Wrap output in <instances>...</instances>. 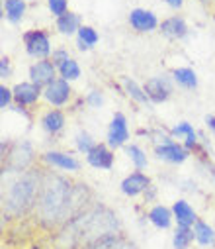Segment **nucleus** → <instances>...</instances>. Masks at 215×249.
Wrapping results in <instances>:
<instances>
[{"instance_id": "f257e3e1", "label": "nucleus", "mask_w": 215, "mask_h": 249, "mask_svg": "<svg viewBox=\"0 0 215 249\" xmlns=\"http://www.w3.org/2000/svg\"><path fill=\"white\" fill-rule=\"evenodd\" d=\"M116 233H121L119 216L110 206L94 202L75 218H70L65 226H61L55 231L51 243L53 249H83Z\"/></svg>"}, {"instance_id": "f03ea898", "label": "nucleus", "mask_w": 215, "mask_h": 249, "mask_svg": "<svg viewBox=\"0 0 215 249\" xmlns=\"http://www.w3.org/2000/svg\"><path fill=\"white\" fill-rule=\"evenodd\" d=\"M75 182L57 171H43L41 189L32 212L37 228L45 231H57L70 220V200Z\"/></svg>"}, {"instance_id": "7ed1b4c3", "label": "nucleus", "mask_w": 215, "mask_h": 249, "mask_svg": "<svg viewBox=\"0 0 215 249\" xmlns=\"http://www.w3.org/2000/svg\"><path fill=\"white\" fill-rule=\"evenodd\" d=\"M41 178H43V171L35 167L20 175H14V178L6 184V189L2 193L4 220H20L33 212V206L41 189Z\"/></svg>"}, {"instance_id": "20e7f679", "label": "nucleus", "mask_w": 215, "mask_h": 249, "mask_svg": "<svg viewBox=\"0 0 215 249\" xmlns=\"http://www.w3.org/2000/svg\"><path fill=\"white\" fill-rule=\"evenodd\" d=\"M0 159H2V175H20L33 167L35 147L30 140H16L12 142L8 153Z\"/></svg>"}, {"instance_id": "39448f33", "label": "nucleus", "mask_w": 215, "mask_h": 249, "mask_svg": "<svg viewBox=\"0 0 215 249\" xmlns=\"http://www.w3.org/2000/svg\"><path fill=\"white\" fill-rule=\"evenodd\" d=\"M22 41H24V49L26 55L41 61V59H49L53 53V43H51V36L47 30H28L22 34Z\"/></svg>"}, {"instance_id": "423d86ee", "label": "nucleus", "mask_w": 215, "mask_h": 249, "mask_svg": "<svg viewBox=\"0 0 215 249\" xmlns=\"http://www.w3.org/2000/svg\"><path fill=\"white\" fill-rule=\"evenodd\" d=\"M174 81L170 75L163 73V75H155V77H149L145 83H143V89H145L149 100L153 104H165L172 98L174 94Z\"/></svg>"}, {"instance_id": "0eeeda50", "label": "nucleus", "mask_w": 215, "mask_h": 249, "mask_svg": "<svg viewBox=\"0 0 215 249\" xmlns=\"http://www.w3.org/2000/svg\"><path fill=\"white\" fill-rule=\"evenodd\" d=\"M131 132H129V122L123 112H114L110 124H108V132H106V143L116 151L121 149L129 143Z\"/></svg>"}, {"instance_id": "6e6552de", "label": "nucleus", "mask_w": 215, "mask_h": 249, "mask_svg": "<svg viewBox=\"0 0 215 249\" xmlns=\"http://www.w3.org/2000/svg\"><path fill=\"white\" fill-rule=\"evenodd\" d=\"M127 24L137 34H153L161 28L159 16L147 8H131L127 14Z\"/></svg>"}, {"instance_id": "1a4fd4ad", "label": "nucleus", "mask_w": 215, "mask_h": 249, "mask_svg": "<svg viewBox=\"0 0 215 249\" xmlns=\"http://www.w3.org/2000/svg\"><path fill=\"white\" fill-rule=\"evenodd\" d=\"M41 161L49 169H57L63 173H77L81 171V161L77 159L75 153L70 151H59V149H49L41 155Z\"/></svg>"}, {"instance_id": "9d476101", "label": "nucleus", "mask_w": 215, "mask_h": 249, "mask_svg": "<svg viewBox=\"0 0 215 249\" xmlns=\"http://www.w3.org/2000/svg\"><path fill=\"white\" fill-rule=\"evenodd\" d=\"M153 186L151 182V177L147 173H143V171H133L129 173L121 182H119V191L123 196L127 198H137L141 195H145L149 189Z\"/></svg>"}, {"instance_id": "9b49d317", "label": "nucleus", "mask_w": 215, "mask_h": 249, "mask_svg": "<svg viewBox=\"0 0 215 249\" xmlns=\"http://www.w3.org/2000/svg\"><path fill=\"white\" fill-rule=\"evenodd\" d=\"M28 77L33 85L45 89L49 87L53 81L59 79V69L55 67V63L51 59H41V61H33L28 69Z\"/></svg>"}, {"instance_id": "f8f14e48", "label": "nucleus", "mask_w": 215, "mask_h": 249, "mask_svg": "<svg viewBox=\"0 0 215 249\" xmlns=\"http://www.w3.org/2000/svg\"><path fill=\"white\" fill-rule=\"evenodd\" d=\"M70 98H73V87H70L68 81L65 79H57L53 81L49 87L43 89V100L51 106V108H63L70 102Z\"/></svg>"}, {"instance_id": "ddd939ff", "label": "nucleus", "mask_w": 215, "mask_h": 249, "mask_svg": "<svg viewBox=\"0 0 215 249\" xmlns=\"http://www.w3.org/2000/svg\"><path fill=\"white\" fill-rule=\"evenodd\" d=\"M153 153L159 161H165L168 165H182L192 157V151H188L180 142H168L153 147Z\"/></svg>"}, {"instance_id": "4468645a", "label": "nucleus", "mask_w": 215, "mask_h": 249, "mask_svg": "<svg viewBox=\"0 0 215 249\" xmlns=\"http://www.w3.org/2000/svg\"><path fill=\"white\" fill-rule=\"evenodd\" d=\"M168 134L172 136V140H180V143H182L188 151H192V153H196V151H205V149L201 147L199 134L194 130V126H192L190 122H178V124H174V126L168 130Z\"/></svg>"}, {"instance_id": "2eb2a0df", "label": "nucleus", "mask_w": 215, "mask_h": 249, "mask_svg": "<svg viewBox=\"0 0 215 249\" xmlns=\"http://www.w3.org/2000/svg\"><path fill=\"white\" fill-rule=\"evenodd\" d=\"M14 90V106L18 108H30L35 106L39 102V98H43V89L33 85L32 81H24L12 87Z\"/></svg>"}, {"instance_id": "dca6fc26", "label": "nucleus", "mask_w": 215, "mask_h": 249, "mask_svg": "<svg viewBox=\"0 0 215 249\" xmlns=\"http://www.w3.org/2000/svg\"><path fill=\"white\" fill-rule=\"evenodd\" d=\"M86 163L98 171H112L116 163V151L108 143H96V147L84 155Z\"/></svg>"}, {"instance_id": "f3484780", "label": "nucleus", "mask_w": 215, "mask_h": 249, "mask_svg": "<svg viewBox=\"0 0 215 249\" xmlns=\"http://www.w3.org/2000/svg\"><path fill=\"white\" fill-rule=\"evenodd\" d=\"M159 32H161L163 37H166V39H170V41H182V39H186V37L190 36V28H188L186 20H184L182 16H178V14L165 18V20L161 22Z\"/></svg>"}, {"instance_id": "a211bd4d", "label": "nucleus", "mask_w": 215, "mask_h": 249, "mask_svg": "<svg viewBox=\"0 0 215 249\" xmlns=\"http://www.w3.org/2000/svg\"><path fill=\"white\" fill-rule=\"evenodd\" d=\"M39 126L49 138H57L66 126V116H65V112L61 108H49L47 112L41 114Z\"/></svg>"}, {"instance_id": "6ab92c4d", "label": "nucleus", "mask_w": 215, "mask_h": 249, "mask_svg": "<svg viewBox=\"0 0 215 249\" xmlns=\"http://www.w3.org/2000/svg\"><path fill=\"white\" fill-rule=\"evenodd\" d=\"M172 216H174V224L178 228H194V224L199 220L194 206L186 200V198H178L172 202Z\"/></svg>"}, {"instance_id": "aec40b11", "label": "nucleus", "mask_w": 215, "mask_h": 249, "mask_svg": "<svg viewBox=\"0 0 215 249\" xmlns=\"http://www.w3.org/2000/svg\"><path fill=\"white\" fill-rule=\"evenodd\" d=\"M83 28V18L79 12H66L59 18H55V30L63 37H77L79 30Z\"/></svg>"}, {"instance_id": "412c9836", "label": "nucleus", "mask_w": 215, "mask_h": 249, "mask_svg": "<svg viewBox=\"0 0 215 249\" xmlns=\"http://www.w3.org/2000/svg\"><path fill=\"white\" fill-rule=\"evenodd\" d=\"M121 87H123L125 96H127L129 100H133L135 104H139V106H147V108L153 106V102L149 100V96H147L145 89H143V85H139L135 79L123 75V77H121Z\"/></svg>"}, {"instance_id": "4be33fe9", "label": "nucleus", "mask_w": 215, "mask_h": 249, "mask_svg": "<svg viewBox=\"0 0 215 249\" xmlns=\"http://www.w3.org/2000/svg\"><path fill=\"white\" fill-rule=\"evenodd\" d=\"M147 220L157 228V230H170L172 224H174V216H172V208L165 206V204H155L149 208L147 212Z\"/></svg>"}, {"instance_id": "5701e85b", "label": "nucleus", "mask_w": 215, "mask_h": 249, "mask_svg": "<svg viewBox=\"0 0 215 249\" xmlns=\"http://www.w3.org/2000/svg\"><path fill=\"white\" fill-rule=\"evenodd\" d=\"M26 14H28L26 0H2V18L8 24H12V26L22 24Z\"/></svg>"}, {"instance_id": "b1692460", "label": "nucleus", "mask_w": 215, "mask_h": 249, "mask_svg": "<svg viewBox=\"0 0 215 249\" xmlns=\"http://www.w3.org/2000/svg\"><path fill=\"white\" fill-rule=\"evenodd\" d=\"M170 77H172L174 85L182 90H196L199 87L198 73L192 67H176V69H172Z\"/></svg>"}, {"instance_id": "393cba45", "label": "nucleus", "mask_w": 215, "mask_h": 249, "mask_svg": "<svg viewBox=\"0 0 215 249\" xmlns=\"http://www.w3.org/2000/svg\"><path fill=\"white\" fill-rule=\"evenodd\" d=\"M83 249H135V243L129 241L123 233H116V235H108L104 239H98Z\"/></svg>"}, {"instance_id": "a878e982", "label": "nucleus", "mask_w": 215, "mask_h": 249, "mask_svg": "<svg viewBox=\"0 0 215 249\" xmlns=\"http://www.w3.org/2000/svg\"><path fill=\"white\" fill-rule=\"evenodd\" d=\"M75 39H77V49L79 51H90L100 43V34H98L96 28H92L88 24H83V28L79 30Z\"/></svg>"}, {"instance_id": "bb28decb", "label": "nucleus", "mask_w": 215, "mask_h": 249, "mask_svg": "<svg viewBox=\"0 0 215 249\" xmlns=\"http://www.w3.org/2000/svg\"><path fill=\"white\" fill-rule=\"evenodd\" d=\"M194 237H196V243L201 245V247H213L215 245V228L205 222V220H198L194 224Z\"/></svg>"}, {"instance_id": "cd10ccee", "label": "nucleus", "mask_w": 215, "mask_h": 249, "mask_svg": "<svg viewBox=\"0 0 215 249\" xmlns=\"http://www.w3.org/2000/svg\"><path fill=\"white\" fill-rule=\"evenodd\" d=\"M123 151H125L127 159L131 161V165L135 167V171H145V169L149 167L147 151L143 149L141 145H137V143H127V145L123 147Z\"/></svg>"}, {"instance_id": "c85d7f7f", "label": "nucleus", "mask_w": 215, "mask_h": 249, "mask_svg": "<svg viewBox=\"0 0 215 249\" xmlns=\"http://www.w3.org/2000/svg\"><path fill=\"white\" fill-rule=\"evenodd\" d=\"M196 241L192 228H174L172 231V249H190V245Z\"/></svg>"}, {"instance_id": "c756f323", "label": "nucleus", "mask_w": 215, "mask_h": 249, "mask_svg": "<svg viewBox=\"0 0 215 249\" xmlns=\"http://www.w3.org/2000/svg\"><path fill=\"white\" fill-rule=\"evenodd\" d=\"M81 75H83V69H81L79 61H77L75 57L66 59L65 63L59 67V77H61V79H65V81H68V83L79 81V79H81Z\"/></svg>"}, {"instance_id": "7c9ffc66", "label": "nucleus", "mask_w": 215, "mask_h": 249, "mask_svg": "<svg viewBox=\"0 0 215 249\" xmlns=\"http://www.w3.org/2000/svg\"><path fill=\"white\" fill-rule=\"evenodd\" d=\"M96 143H98V142L94 140V136L88 134L86 130H81V132L75 136V147H77V151L83 153V155L90 153V151L96 147Z\"/></svg>"}, {"instance_id": "2f4dec72", "label": "nucleus", "mask_w": 215, "mask_h": 249, "mask_svg": "<svg viewBox=\"0 0 215 249\" xmlns=\"http://www.w3.org/2000/svg\"><path fill=\"white\" fill-rule=\"evenodd\" d=\"M84 104L92 110H100L104 106V92L100 89H92L88 90V94L84 96Z\"/></svg>"}, {"instance_id": "473e14b6", "label": "nucleus", "mask_w": 215, "mask_h": 249, "mask_svg": "<svg viewBox=\"0 0 215 249\" xmlns=\"http://www.w3.org/2000/svg\"><path fill=\"white\" fill-rule=\"evenodd\" d=\"M45 2H47V10L53 18H59L68 12V0H45Z\"/></svg>"}, {"instance_id": "72a5a7b5", "label": "nucleus", "mask_w": 215, "mask_h": 249, "mask_svg": "<svg viewBox=\"0 0 215 249\" xmlns=\"http://www.w3.org/2000/svg\"><path fill=\"white\" fill-rule=\"evenodd\" d=\"M12 104H14V90L2 83L0 85V108H2V112H8Z\"/></svg>"}, {"instance_id": "f704fd0d", "label": "nucleus", "mask_w": 215, "mask_h": 249, "mask_svg": "<svg viewBox=\"0 0 215 249\" xmlns=\"http://www.w3.org/2000/svg\"><path fill=\"white\" fill-rule=\"evenodd\" d=\"M49 59L53 61L55 67L59 69V67L65 63V61H66V59H70V55H68V49L61 45V47H55V49H53V53H51V57H49Z\"/></svg>"}, {"instance_id": "c9c22d12", "label": "nucleus", "mask_w": 215, "mask_h": 249, "mask_svg": "<svg viewBox=\"0 0 215 249\" xmlns=\"http://www.w3.org/2000/svg\"><path fill=\"white\" fill-rule=\"evenodd\" d=\"M10 77H12V61L8 55H2L0 57V79L8 81Z\"/></svg>"}, {"instance_id": "e433bc0d", "label": "nucleus", "mask_w": 215, "mask_h": 249, "mask_svg": "<svg viewBox=\"0 0 215 249\" xmlns=\"http://www.w3.org/2000/svg\"><path fill=\"white\" fill-rule=\"evenodd\" d=\"M203 122H205V128L209 130V134L215 136V114H207L203 118Z\"/></svg>"}, {"instance_id": "4c0bfd02", "label": "nucleus", "mask_w": 215, "mask_h": 249, "mask_svg": "<svg viewBox=\"0 0 215 249\" xmlns=\"http://www.w3.org/2000/svg\"><path fill=\"white\" fill-rule=\"evenodd\" d=\"M165 4L170 6L172 10H182L184 4H186V0H165Z\"/></svg>"}, {"instance_id": "58836bf2", "label": "nucleus", "mask_w": 215, "mask_h": 249, "mask_svg": "<svg viewBox=\"0 0 215 249\" xmlns=\"http://www.w3.org/2000/svg\"><path fill=\"white\" fill-rule=\"evenodd\" d=\"M205 167H207V171H209V177L213 178V182H215V163H209V159L205 161Z\"/></svg>"}, {"instance_id": "ea45409f", "label": "nucleus", "mask_w": 215, "mask_h": 249, "mask_svg": "<svg viewBox=\"0 0 215 249\" xmlns=\"http://www.w3.org/2000/svg\"><path fill=\"white\" fill-rule=\"evenodd\" d=\"M26 2H28V4H30V2H35V0H26Z\"/></svg>"}]
</instances>
